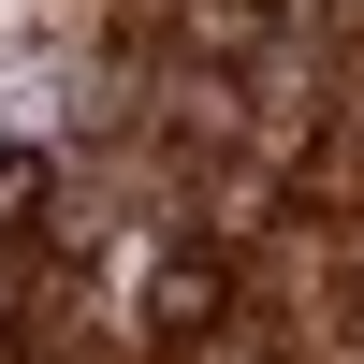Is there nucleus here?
Wrapping results in <instances>:
<instances>
[{
    "mask_svg": "<svg viewBox=\"0 0 364 364\" xmlns=\"http://www.w3.org/2000/svg\"><path fill=\"white\" fill-rule=\"evenodd\" d=\"M15 219H44V161H29V146H0V233Z\"/></svg>",
    "mask_w": 364,
    "mask_h": 364,
    "instance_id": "3",
    "label": "nucleus"
},
{
    "mask_svg": "<svg viewBox=\"0 0 364 364\" xmlns=\"http://www.w3.org/2000/svg\"><path fill=\"white\" fill-rule=\"evenodd\" d=\"M219 306H233V262H219V248H161V277H146V350L204 336Z\"/></svg>",
    "mask_w": 364,
    "mask_h": 364,
    "instance_id": "1",
    "label": "nucleus"
},
{
    "mask_svg": "<svg viewBox=\"0 0 364 364\" xmlns=\"http://www.w3.org/2000/svg\"><path fill=\"white\" fill-rule=\"evenodd\" d=\"M161 364H277V350H262V306H219L204 336H175Z\"/></svg>",
    "mask_w": 364,
    "mask_h": 364,
    "instance_id": "2",
    "label": "nucleus"
}]
</instances>
